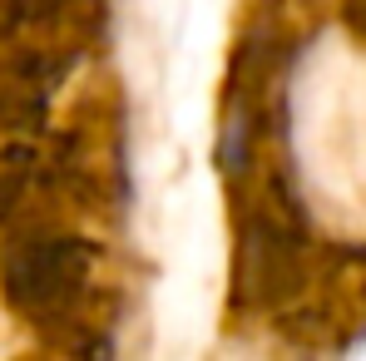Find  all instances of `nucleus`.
Here are the masks:
<instances>
[{
	"mask_svg": "<svg viewBox=\"0 0 366 361\" xmlns=\"http://www.w3.org/2000/svg\"><path fill=\"white\" fill-rule=\"evenodd\" d=\"M89 247L69 238H40L30 247H15L5 257V292L20 312L40 317V322H60L84 292V257Z\"/></svg>",
	"mask_w": 366,
	"mask_h": 361,
	"instance_id": "f257e3e1",
	"label": "nucleus"
}]
</instances>
